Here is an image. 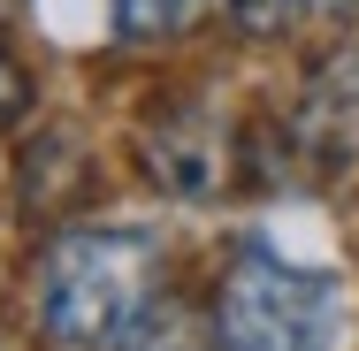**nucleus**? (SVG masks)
<instances>
[{"label": "nucleus", "instance_id": "obj_5", "mask_svg": "<svg viewBox=\"0 0 359 351\" xmlns=\"http://www.w3.org/2000/svg\"><path fill=\"white\" fill-rule=\"evenodd\" d=\"M306 8H313V0H229V15H237L252 39H276V31H290Z\"/></svg>", "mask_w": 359, "mask_h": 351}, {"label": "nucleus", "instance_id": "obj_2", "mask_svg": "<svg viewBox=\"0 0 359 351\" xmlns=\"http://www.w3.org/2000/svg\"><path fill=\"white\" fill-rule=\"evenodd\" d=\"M222 351H329L337 344V282L283 252H237L215 298Z\"/></svg>", "mask_w": 359, "mask_h": 351}, {"label": "nucleus", "instance_id": "obj_6", "mask_svg": "<svg viewBox=\"0 0 359 351\" xmlns=\"http://www.w3.org/2000/svg\"><path fill=\"white\" fill-rule=\"evenodd\" d=\"M15 99H23V76L8 69V54H0V115H15Z\"/></svg>", "mask_w": 359, "mask_h": 351}, {"label": "nucleus", "instance_id": "obj_1", "mask_svg": "<svg viewBox=\"0 0 359 351\" xmlns=\"http://www.w3.org/2000/svg\"><path fill=\"white\" fill-rule=\"evenodd\" d=\"M153 237L138 229H69L46 268H39V313H46V336L76 351L115 344L145 305H153Z\"/></svg>", "mask_w": 359, "mask_h": 351}, {"label": "nucleus", "instance_id": "obj_7", "mask_svg": "<svg viewBox=\"0 0 359 351\" xmlns=\"http://www.w3.org/2000/svg\"><path fill=\"white\" fill-rule=\"evenodd\" d=\"M329 8H344V0H329Z\"/></svg>", "mask_w": 359, "mask_h": 351}, {"label": "nucleus", "instance_id": "obj_4", "mask_svg": "<svg viewBox=\"0 0 359 351\" xmlns=\"http://www.w3.org/2000/svg\"><path fill=\"white\" fill-rule=\"evenodd\" d=\"M184 8L191 0H115V31L123 39H161V31L184 23Z\"/></svg>", "mask_w": 359, "mask_h": 351}, {"label": "nucleus", "instance_id": "obj_3", "mask_svg": "<svg viewBox=\"0 0 359 351\" xmlns=\"http://www.w3.org/2000/svg\"><path fill=\"white\" fill-rule=\"evenodd\" d=\"M115 344H123V351H207V329H199L184 305H161V298H153Z\"/></svg>", "mask_w": 359, "mask_h": 351}]
</instances>
